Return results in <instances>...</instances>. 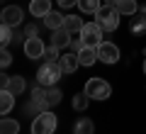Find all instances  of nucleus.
Returning a JSON list of instances; mask_svg holds the SVG:
<instances>
[{"mask_svg":"<svg viewBox=\"0 0 146 134\" xmlns=\"http://www.w3.org/2000/svg\"><path fill=\"white\" fill-rule=\"evenodd\" d=\"M105 5H117V0H105Z\"/></svg>","mask_w":146,"mask_h":134,"instance_id":"obj_32","label":"nucleus"},{"mask_svg":"<svg viewBox=\"0 0 146 134\" xmlns=\"http://www.w3.org/2000/svg\"><path fill=\"white\" fill-rule=\"evenodd\" d=\"M131 32L134 34H144L146 32V7H141V17L131 20Z\"/></svg>","mask_w":146,"mask_h":134,"instance_id":"obj_21","label":"nucleus"},{"mask_svg":"<svg viewBox=\"0 0 146 134\" xmlns=\"http://www.w3.org/2000/svg\"><path fill=\"white\" fill-rule=\"evenodd\" d=\"M90 105V98L85 95V90L83 93H78V95H73V110H78V112H83L85 107Z\"/></svg>","mask_w":146,"mask_h":134,"instance_id":"obj_23","label":"nucleus"},{"mask_svg":"<svg viewBox=\"0 0 146 134\" xmlns=\"http://www.w3.org/2000/svg\"><path fill=\"white\" fill-rule=\"evenodd\" d=\"M144 73H146V59H144Z\"/></svg>","mask_w":146,"mask_h":134,"instance_id":"obj_33","label":"nucleus"},{"mask_svg":"<svg viewBox=\"0 0 146 134\" xmlns=\"http://www.w3.org/2000/svg\"><path fill=\"white\" fill-rule=\"evenodd\" d=\"M102 32L105 29L93 20V22H85L78 34H80V39H83L85 47H100V44H102Z\"/></svg>","mask_w":146,"mask_h":134,"instance_id":"obj_5","label":"nucleus"},{"mask_svg":"<svg viewBox=\"0 0 146 134\" xmlns=\"http://www.w3.org/2000/svg\"><path fill=\"white\" fill-rule=\"evenodd\" d=\"M83 47H85V44H83V39H80V37H78V39H71V51H73V54H78Z\"/></svg>","mask_w":146,"mask_h":134,"instance_id":"obj_28","label":"nucleus"},{"mask_svg":"<svg viewBox=\"0 0 146 134\" xmlns=\"http://www.w3.org/2000/svg\"><path fill=\"white\" fill-rule=\"evenodd\" d=\"M0 63H3V68H7L12 63V54L7 51V49H3V54H0Z\"/></svg>","mask_w":146,"mask_h":134,"instance_id":"obj_27","label":"nucleus"},{"mask_svg":"<svg viewBox=\"0 0 146 134\" xmlns=\"http://www.w3.org/2000/svg\"><path fill=\"white\" fill-rule=\"evenodd\" d=\"M78 61H80V66H93L95 61H100L98 59V47H83L78 51Z\"/></svg>","mask_w":146,"mask_h":134,"instance_id":"obj_13","label":"nucleus"},{"mask_svg":"<svg viewBox=\"0 0 146 134\" xmlns=\"http://www.w3.org/2000/svg\"><path fill=\"white\" fill-rule=\"evenodd\" d=\"M32 107L36 110V112H46L51 105H49V95H46V88L39 85L32 90Z\"/></svg>","mask_w":146,"mask_h":134,"instance_id":"obj_9","label":"nucleus"},{"mask_svg":"<svg viewBox=\"0 0 146 134\" xmlns=\"http://www.w3.org/2000/svg\"><path fill=\"white\" fill-rule=\"evenodd\" d=\"M117 10L119 15H136L139 12V5H136V0H117Z\"/></svg>","mask_w":146,"mask_h":134,"instance_id":"obj_16","label":"nucleus"},{"mask_svg":"<svg viewBox=\"0 0 146 134\" xmlns=\"http://www.w3.org/2000/svg\"><path fill=\"white\" fill-rule=\"evenodd\" d=\"M29 12L34 17H46L51 12V0H29Z\"/></svg>","mask_w":146,"mask_h":134,"instance_id":"obj_11","label":"nucleus"},{"mask_svg":"<svg viewBox=\"0 0 146 134\" xmlns=\"http://www.w3.org/2000/svg\"><path fill=\"white\" fill-rule=\"evenodd\" d=\"M71 39H73V34L66 29V27H58V29L51 32V44H54V47H58V49L71 47Z\"/></svg>","mask_w":146,"mask_h":134,"instance_id":"obj_10","label":"nucleus"},{"mask_svg":"<svg viewBox=\"0 0 146 134\" xmlns=\"http://www.w3.org/2000/svg\"><path fill=\"white\" fill-rule=\"evenodd\" d=\"M85 95L90 100H107L112 95V85H110L105 78H88L85 81Z\"/></svg>","mask_w":146,"mask_h":134,"instance_id":"obj_3","label":"nucleus"},{"mask_svg":"<svg viewBox=\"0 0 146 134\" xmlns=\"http://www.w3.org/2000/svg\"><path fill=\"white\" fill-rule=\"evenodd\" d=\"M98 59L102 63H117L119 61V49H117V44H112V41H102L98 47Z\"/></svg>","mask_w":146,"mask_h":134,"instance_id":"obj_7","label":"nucleus"},{"mask_svg":"<svg viewBox=\"0 0 146 134\" xmlns=\"http://www.w3.org/2000/svg\"><path fill=\"white\" fill-rule=\"evenodd\" d=\"M83 25H85V22L80 20L78 15H66V20H63V27H66V29L71 32V34L80 32V29H83Z\"/></svg>","mask_w":146,"mask_h":134,"instance_id":"obj_17","label":"nucleus"},{"mask_svg":"<svg viewBox=\"0 0 146 134\" xmlns=\"http://www.w3.org/2000/svg\"><path fill=\"white\" fill-rule=\"evenodd\" d=\"M58 59H61V56H58V47H54V44L46 47V51H44V61H58Z\"/></svg>","mask_w":146,"mask_h":134,"instance_id":"obj_26","label":"nucleus"},{"mask_svg":"<svg viewBox=\"0 0 146 134\" xmlns=\"http://www.w3.org/2000/svg\"><path fill=\"white\" fill-rule=\"evenodd\" d=\"M0 20H3V25H7V27H20L22 20H25V12H22L20 5H5L3 12H0Z\"/></svg>","mask_w":146,"mask_h":134,"instance_id":"obj_6","label":"nucleus"},{"mask_svg":"<svg viewBox=\"0 0 146 134\" xmlns=\"http://www.w3.org/2000/svg\"><path fill=\"white\" fill-rule=\"evenodd\" d=\"M73 134H95V124H93V119L80 117L78 122H76V127H73Z\"/></svg>","mask_w":146,"mask_h":134,"instance_id":"obj_15","label":"nucleus"},{"mask_svg":"<svg viewBox=\"0 0 146 134\" xmlns=\"http://www.w3.org/2000/svg\"><path fill=\"white\" fill-rule=\"evenodd\" d=\"M12 29H15V27H7V25L0 27V44H3V49H5L7 44L15 39V32H12Z\"/></svg>","mask_w":146,"mask_h":134,"instance_id":"obj_24","label":"nucleus"},{"mask_svg":"<svg viewBox=\"0 0 146 134\" xmlns=\"http://www.w3.org/2000/svg\"><path fill=\"white\" fill-rule=\"evenodd\" d=\"M63 20H66V17L61 15V12H56V10H51L49 12L46 17H44V27H46V29H58V27H63Z\"/></svg>","mask_w":146,"mask_h":134,"instance_id":"obj_14","label":"nucleus"},{"mask_svg":"<svg viewBox=\"0 0 146 134\" xmlns=\"http://www.w3.org/2000/svg\"><path fill=\"white\" fill-rule=\"evenodd\" d=\"M25 78H22V76H12V81H10V88H7V90H10V93L12 95H22V93H25Z\"/></svg>","mask_w":146,"mask_h":134,"instance_id":"obj_22","label":"nucleus"},{"mask_svg":"<svg viewBox=\"0 0 146 134\" xmlns=\"http://www.w3.org/2000/svg\"><path fill=\"white\" fill-rule=\"evenodd\" d=\"M56 115L54 112H39L34 117V122H32V134H54L56 132Z\"/></svg>","mask_w":146,"mask_h":134,"instance_id":"obj_4","label":"nucleus"},{"mask_svg":"<svg viewBox=\"0 0 146 134\" xmlns=\"http://www.w3.org/2000/svg\"><path fill=\"white\" fill-rule=\"evenodd\" d=\"M58 66H61V71L63 73H76V68L80 66V61H78V54H66V56H61L58 59Z\"/></svg>","mask_w":146,"mask_h":134,"instance_id":"obj_12","label":"nucleus"},{"mask_svg":"<svg viewBox=\"0 0 146 134\" xmlns=\"http://www.w3.org/2000/svg\"><path fill=\"white\" fill-rule=\"evenodd\" d=\"M44 51H46V47H44V41L39 37H27L25 39V56L27 59H44Z\"/></svg>","mask_w":146,"mask_h":134,"instance_id":"obj_8","label":"nucleus"},{"mask_svg":"<svg viewBox=\"0 0 146 134\" xmlns=\"http://www.w3.org/2000/svg\"><path fill=\"white\" fill-rule=\"evenodd\" d=\"M61 66H58V61H44L42 66H39V71H36V83L44 88H51L56 85V81L61 78Z\"/></svg>","mask_w":146,"mask_h":134,"instance_id":"obj_1","label":"nucleus"},{"mask_svg":"<svg viewBox=\"0 0 146 134\" xmlns=\"http://www.w3.org/2000/svg\"><path fill=\"white\" fill-rule=\"evenodd\" d=\"M61 7H73V5H78V0H56Z\"/></svg>","mask_w":146,"mask_h":134,"instance_id":"obj_30","label":"nucleus"},{"mask_svg":"<svg viewBox=\"0 0 146 134\" xmlns=\"http://www.w3.org/2000/svg\"><path fill=\"white\" fill-rule=\"evenodd\" d=\"M36 32H39V29H36V25H29L25 29V37H36Z\"/></svg>","mask_w":146,"mask_h":134,"instance_id":"obj_31","label":"nucleus"},{"mask_svg":"<svg viewBox=\"0 0 146 134\" xmlns=\"http://www.w3.org/2000/svg\"><path fill=\"white\" fill-rule=\"evenodd\" d=\"M95 22H98L105 32H115L117 27H119V10H117L115 5H102L95 12Z\"/></svg>","mask_w":146,"mask_h":134,"instance_id":"obj_2","label":"nucleus"},{"mask_svg":"<svg viewBox=\"0 0 146 134\" xmlns=\"http://www.w3.org/2000/svg\"><path fill=\"white\" fill-rule=\"evenodd\" d=\"M100 7H102V3H100V0H78V10L85 12V15H95Z\"/></svg>","mask_w":146,"mask_h":134,"instance_id":"obj_20","label":"nucleus"},{"mask_svg":"<svg viewBox=\"0 0 146 134\" xmlns=\"http://www.w3.org/2000/svg\"><path fill=\"white\" fill-rule=\"evenodd\" d=\"M15 98H17V95H12L10 90H3V93H0V112H3V115H7V112L12 110Z\"/></svg>","mask_w":146,"mask_h":134,"instance_id":"obj_19","label":"nucleus"},{"mask_svg":"<svg viewBox=\"0 0 146 134\" xmlns=\"http://www.w3.org/2000/svg\"><path fill=\"white\" fill-rule=\"evenodd\" d=\"M46 95H49V105H58V103H61V98H63V93L58 90L56 85L46 88Z\"/></svg>","mask_w":146,"mask_h":134,"instance_id":"obj_25","label":"nucleus"},{"mask_svg":"<svg viewBox=\"0 0 146 134\" xmlns=\"http://www.w3.org/2000/svg\"><path fill=\"white\" fill-rule=\"evenodd\" d=\"M0 134H20V122L12 117H3L0 122Z\"/></svg>","mask_w":146,"mask_h":134,"instance_id":"obj_18","label":"nucleus"},{"mask_svg":"<svg viewBox=\"0 0 146 134\" xmlns=\"http://www.w3.org/2000/svg\"><path fill=\"white\" fill-rule=\"evenodd\" d=\"M10 81H12V76H0V88L7 90V88H10Z\"/></svg>","mask_w":146,"mask_h":134,"instance_id":"obj_29","label":"nucleus"}]
</instances>
